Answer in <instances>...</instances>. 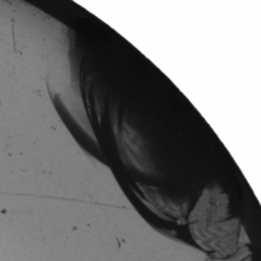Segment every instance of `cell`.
Returning <instances> with one entry per match:
<instances>
[{
  "mask_svg": "<svg viewBox=\"0 0 261 261\" xmlns=\"http://www.w3.org/2000/svg\"><path fill=\"white\" fill-rule=\"evenodd\" d=\"M211 261H252V254L248 247H240V249L232 256L224 259H214L211 258Z\"/></svg>",
  "mask_w": 261,
  "mask_h": 261,
  "instance_id": "7a4b0ae2",
  "label": "cell"
},
{
  "mask_svg": "<svg viewBox=\"0 0 261 261\" xmlns=\"http://www.w3.org/2000/svg\"><path fill=\"white\" fill-rule=\"evenodd\" d=\"M187 224L194 242L211 253V258H228L240 249L241 219L229 193L216 182L202 190L188 215Z\"/></svg>",
  "mask_w": 261,
  "mask_h": 261,
  "instance_id": "6da1fadb",
  "label": "cell"
}]
</instances>
